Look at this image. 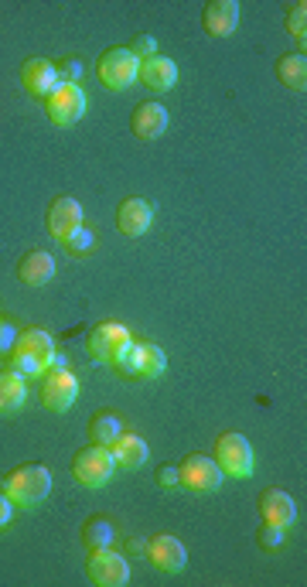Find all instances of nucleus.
<instances>
[{"label": "nucleus", "mask_w": 307, "mask_h": 587, "mask_svg": "<svg viewBox=\"0 0 307 587\" xmlns=\"http://www.w3.org/2000/svg\"><path fill=\"white\" fill-rule=\"evenodd\" d=\"M55 362H58L55 342H52V335L41 332V328H28V332H21L11 355H7V369L18 372V376H45Z\"/></svg>", "instance_id": "1"}, {"label": "nucleus", "mask_w": 307, "mask_h": 587, "mask_svg": "<svg viewBox=\"0 0 307 587\" xmlns=\"http://www.w3.org/2000/svg\"><path fill=\"white\" fill-rule=\"evenodd\" d=\"M0 489L7 492V499L18 509H35L48 499V492H52V475L41 465H21L18 471H11V475L0 482Z\"/></svg>", "instance_id": "2"}, {"label": "nucleus", "mask_w": 307, "mask_h": 587, "mask_svg": "<svg viewBox=\"0 0 307 587\" xmlns=\"http://www.w3.org/2000/svg\"><path fill=\"white\" fill-rule=\"evenodd\" d=\"M212 461L219 465L222 475H229V478H250L256 468L253 444L246 441L243 434H222L219 441H215Z\"/></svg>", "instance_id": "3"}, {"label": "nucleus", "mask_w": 307, "mask_h": 587, "mask_svg": "<svg viewBox=\"0 0 307 587\" xmlns=\"http://www.w3.org/2000/svg\"><path fill=\"white\" fill-rule=\"evenodd\" d=\"M113 369L123 372V376L157 379L168 369V355H164V349H157L154 342H130L127 352L113 362Z\"/></svg>", "instance_id": "4"}, {"label": "nucleus", "mask_w": 307, "mask_h": 587, "mask_svg": "<svg viewBox=\"0 0 307 587\" xmlns=\"http://www.w3.org/2000/svg\"><path fill=\"white\" fill-rule=\"evenodd\" d=\"M96 76L99 82H103L106 89H127V86H134L137 76H140V62H137V55L130 52V48H106L103 55H99V62H96Z\"/></svg>", "instance_id": "5"}, {"label": "nucleus", "mask_w": 307, "mask_h": 587, "mask_svg": "<svg viewBox=\"0 0 307 587\" xmlns=\"http://www.w3.org/2000/svg\"><path fill=\"white\" fill-rule=\"evenodd\" d=\"M116 471V461L110 448H99V444H93V448H82L76 454V461H72V478H76L79 485H86V489H103V485H110Z\"/></svg>", "instance_id": "6"}, {"label": "nucleus", "mask_w": 307, "mask_h": 587, "mask_svg": "<svg viewBox=\"0 0 307 587\" xmlns=\"http://www.w3.org/2000/svg\"><path fill=\"white\" fill-rule=\"evenodd\" d=\"M38 396H41V403H45V410L65 413V410H72V403H76V396H79V379L72 376L69 369L52 366L41 376Z\"/></svg>", "instance_id": "7"}, {"label": "nucleus", "mask_w": 307, "mask_h": 587, "mask_svg": "<svg viewBox=\"0 0 307 587\" xmlns=\"http://www.w3.org/2000/svg\"><path fill=\"white\" fill-rule=\"evenodd\" d=\"M130 342H134V338H130L127 325H120V321H99L86 338L89 355H93L96 362H106V366H113V362L127 352Z\"/></svg>", "instance_id": "8"}, {"label": "nucleus", "mask_w": 307, "mask_h": 587, "mask_svg": "<svg viewBox=\"0 0 307 587\" xmlns=\"http://www.w3.org/2000/svg\"><path fill=\"white\" fill-rule=\"evenodd\" d=\"M45 113L55 127H72V123H79L82 113H86V93H82V86L58 82L52 93L45 96Z\"/></svg>", "instance_id": "9"}, {"label": "nucleus", "mask_w": 307, "mask_h": 587, "mask_svg": "<svg viewBox=\"0 0 307 587\" xmlns=\"http://www.w3.org/2000/svg\"><path fill=\"white\" fill-rule=\"evenodd\" d=\"M178 478H181V489L188 492H215L222 485L219 465L212 458H205V454H188L178 465Z\"/></svg>", "instance_id": "10"}, {"label": "nucleus", "mask_w": 307, "mask_h": 587, "mask_svg": "<svg viewBox=\"0 0 307 587\" xmlns=\"http://www.w3.org/2000/svg\"><path fill=\"white\" fill-rule=\"evenodd\" d=\"M86 574H89V581L99 587H123L130 581L127 557H120L113 547L93 550V557H89V564H86Z\"/></svg>", "instance_id": "11"}, {"label": "nucleus", "mask_w": 307, "mask_h": 587, "mask_svg": "<svg viewBox=\"0 0 307 587\" xmlns=\"http://www.w3.org/2000/svg\"><path fill=\"white\" fill-rule=\"evenodd\" d=\"M45 226H48V236L65 243L76 229H82V205L69 195H58L45 212Z\"/></svg>", "instance_id": "12"}, {"label": "nucleus", "mask_w": 307, "mask_h": 587, "mask_svg": "<svg viewBox=\"0 0 307 587\" xmlns=\"http://www.w3.org/2000/svg\"><path fill=\"white\" fill-rule=\"evenodd\" d=\"M144 553L157 570H164V574H178V570H185V564H188L185 543H181L178 536H171V533L154 536V540L147 543Z\"/></svg>", "instance_id": "13"}, {"label": "nucleus", "mask_w": 307, "mask_h": 587, "mask_svg": "<svg viewBox=\"0 0 307 587\" xmlns=\"http://www.w3.org/2000/svg\"><path fill=\"white\" fill-rule=\"evenodd\" d=\"M168 110H164L161 103H140L134 113H130V130H134V137L140 140H157L164 137V130H168Z\"/></svg>", "instance_id": "14"}, {"label": "nucleus", "mask_w": 307, "mask_h": 587, "mask_svg": "<svg viewBox=\"0 0 307 587\" xmlns=\"http://www.w3.org/2000/svg\"><path fill=\"white\" fill-rule=\"evenodd\" d=\"M151 219H154V209L147 198H127V202L116 209V229H120L123 236H144L147 229H151Z\"/></svg>", "instance_id": "15"}, {"label": "nucleus", "mask_w": 307, "mask_h": 587, "mask_svg": "<svg viewBox=\"0 0 307 587\" xmlns=\"http://www.w3.org/2000/svg\"><path fill=\"white\" fill-rule=\"evenodd\" d=\"M202 24L212 38H229L239 24V4L236 0H209L202 11Z\"/></svg>", "instance_id": "16"}, {"label": "nucleus", "mask_w": 307, "mask_h": 587, "mask_svg": "<svg viewBox=\"0 0 307 587\" xmlns=\"http://www.w3.org/2000/svg\"><path fill=\"white\" fill-rule=\"evenodd\" d=\"M21 86L28 89V96L45 99L58 86L55 65L48 62V59H28V62L21 65Z\"/></svg>", "instance_id": "17"}, {"label": "nucleus", "mask_w": 307, "mask_h": 587, "mask_svg": "<svg viewBox=\"0 0 307 587\" xmlns=\"http://www.w3.org/2000/svg\"><path fill=\"white\" fill-rule=\"evenodd\" d=\"M140 82H144L151 93H168L174 89V82H178V65L171 59H164V55H154V59L140 62Z\"/></svg>", "instance_id": "18"}, {"label": "nucleus", "mask_w": 307, "mask_h": 587, "mask_svg": "<svg viewBox=\"0 0 307 587\" xmlns=\"http://www.w3.org/2000/svg\"><path fill=\"white\" fill-rule=\"evenodd\" d=\"M55 277V260L45 250H28L18 263V280L28 287H45Z\"/></svg>", "instance_id": "19"}, {"label": "nucleus", "mask_w": 307, "mask_h": 587, "mask_svg": "<svg viewBox=\"0 0 307 587\" xmlns=\"http://www.w3.org/2000/svg\"><path fill=\"white\" fill-rule=\"evenodd\" d=\"M110 454H113L116 468H140L147 458H151V448H147V441L140 434H127V431H123L110 444Z\"/></svg>", "instance_id": "20"}, {"label": "nucleus", "mask_w": 307, "mask_h": 587, "mask_svg": "<svg viewBox=\"0 0 307 587\" xmlns=\"http://www.w3.org/2000/svg\"><path fill=\"white\" fill-rule=\"evenodd\" d=\"M260 516H263V523L290 526V523H294V516H297V506H294V499H290L287 492L267 489L260 495Z\"/></svg>", "instance_id": "21"}, {"label": "nucleus", "mask_w": 307, "mask_h": 587, "mask_svg": "<svg viewBox=\"0 0 307 587\" xmlns=\"http://www.w3.org/2000/svg\"><path fill=\"white\" fill-rule=\"evenodd\" d=\"M277 79L284 82L287 89H294V93H304V89H307V59H304V52L280 55Z\"/></svg>", "instance_id": "22"}, {"label": "nucleus", "mask_w": 307, "mask_h": 587, "mask_svg": "<svg viewBox=\"0 0 307 587\" xmlns=\"http://www.w3.org/2000/svg\"><path fill=\"white\" fill-rule=\"evenodd\" d=\"M24 396H28V386H24V376H18V372H11V369L0 372V413H14V410H21Z\"/></svg>", "instance_id": "23"}, {"label": "nucleus", "mask_w": 307, "mask_h": 587, "mask_svg": "<svg viewBox=\"0 0 307 587\" xmlns=\"http://www.w3.org/2000/svg\"><path fill=\"white\" fill-rule=\"evenodd\" d=\"M120 434H123V420L116 417L113 410H99L96 417L89 420V437H93V444H99V448H110Z\"/></svg>", "instance_id": "24"}, {"label": "nucleus", "mask_w": 307, "mask_h": 587, "mask_svg": "<svg viewBox=\"0 0 307 587\" xmlns=\"http://www.w3.org/2000/svg\"><path fill=\"white\" fill-rule=\"evenodd\" d=\"M113 540H116V533L106 519H89V523L82 526V547L106 550V547H113Z\"/></svg>", "instance_id": "25"}, {"label": "nucleus", "mask_w": 307, "mask_h": 587, "mask_svg": "<svg viewBox=\"0 0 307 587\" xmlns=\"http://www.w3.org/2000/svg\"><path fill=\"white\" fill-rule=\"evenodd\" d=\"M287 31L304 45V38H307V4L304 0H297V4L287 7Z\"/></svg>", "instance_id": "26"}, {"label": "nucleus", "mask_w": 307, "mask_h": 587, "mask_svg": "<svg viewBox=\"0 0 307 587\" xmlns=\"http://www.w3.org/2000/svg\"><path fill=\"white\" fill-rule=\"evenodd\" d=\"M93 246H96V236H93V229H76L69 239H65V250H69L72 256H86V253H93Z\"/></svg>", "instance_id": "27"}, {"label": "nucleus", "mask_w": 307, "mask_h": 587, "mask_svg": "<svg viewBox=\"0 0 307 587\" xmlns=\"http://www.w3.org/2000/svg\"><path fill=\"white\" fill-rule=\"evenodd\" d=\"M256 540H260L263 550H280V547H284V526L263 523L260 533H256Z\"/></svg>", "instance_id": "28"}, {"label": "nucleus", "mask_w": 307, "mask_h": 587, "mask_svg": "<svg viewBox=\"0 0 307 587\" xmlns=\"http://www.w3.org/2000/svg\"><path fill=\"white\" fill-rule=\"evenodd\" d=\"M55 76H58V82H69V86H79V79H82V62H76V59L55 62Z\"/></svg>", "instance_id": "29"}, {"label": "nucleus", "mask_w": 307, "mask_h": 587, "mask_svg": "<svg viewBox=\"0 0 307 587\" xmlns=\"http://www.w3.org/2000/svg\"><path fill=\"white\" fill-rule=\"evenodd\" d=\"M154 48H157V41L151 38V35H140V38H134V45H130V52L137 55V62H147V59H154Z\"/></svg>", "instance_id": "30"}, {"label": "nucleus", "mask_w": 307, "mask_h": 587, "mask_svg": "<svg viewBox=\"0 0 307 587\" xmlns=\"http://www.w3.org/2000/svg\"><path fill=\"white\" fill-rule=\"evenodd\" d=\"M157 485H161L164 492H174V489H181V478H178V468H171V465H164V468H157Z\"/></svg>", "instance_id": "31"}, {"label": "nucleus", "mask_w": 307, "mask_h": 587, "mask_svg": "<svg viewBox=\"0 0 307 587\" xmlns=\"http://www.w3.org/2000/svg\"><path fill=\"white\" fill-rule=\"evenodd\" d=\"M14 512H18V506H14V502L7 499V492L0 489V529H7V526H11Z\"/></svg>", "instance_id": "32"}]
</instances>
